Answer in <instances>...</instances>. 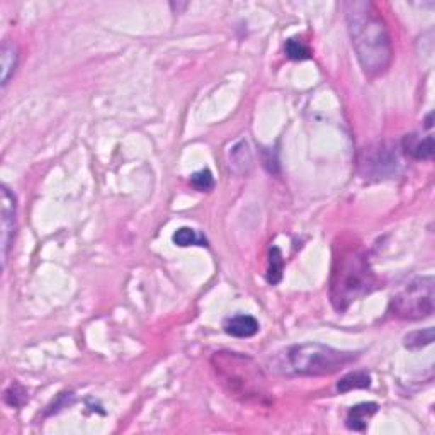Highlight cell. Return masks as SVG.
Returning <instances> with one entry per match:
<instances>
[{
    "label": "cell",
    "instance_id": "obj_1",
    "mask_svg": "<svg viewBox=\"0 0 435 435\" xmlns=\"http://www.w3.org/2000/svg\"><path fill=\"white\" fill-rule=\"evenodd\" d=\"M345 19L357 60L367 77H381L393 60L390 31L381 12L369 0L345 2Z\"/></svg>",
    "mask_w": 435,
    "mask_h": 435
},
{
    "label": "cell",
    "instance_id": "obj_2",
    "mask_svg": "<svg viewBox=\"0 0 435 435\" xmlns=\"http://www.w3.org/2000/svg\"><path fill=\"white\" fill-rule=\"evenodd\" d=\"M379 287L367 253L359 243L340 242L333 250L330 272V301L339 313L347 311L350 305L369 296Z\"/></svg>",
    "mask_w": 435,
    "mask_h": 435
},
{
    "label": "cell",
    "instance_id": "obj_3",
    "mask_svg": "<svg viewBox=\"0 0 435 435\" xmlns=\"http://www.w3.org/2000/svg\"><path fill=\"white\" fill-rule=\"evenodd\" d=\"M211 367L230 398L259 407L272 403L267 378L252 357L233 350H218L211 356Z\"/></svg>",
    "mask_w": 435,
    "mask_h": 435
},
{
    "label": "cell",
    "instance_id": "obj_4",
    "mask_svg": "<svg viewBox=\"0 0 435 435\" xmlns=\"http://www.w3.org/2000/svg\"><path fill=\"white\" fill-rule=\"evenodd\" d=\"M359 356L356 352L333 349L318 342L291 345L286 350V373L305 378H320L340 373L344 367L352 364Z\"/></svg>",
    "mask_w": 435,
    "mask_h": 435
},
{
    "label": "cell",
    "instance_id": "obj_5",
    "mask_svg": "<svg viewBox=\"0 0 435 435\" xmlns=\"http://www.w3.org/2000/svg\"><path fill=\"white\" fill-rule=\"evenodd\" d=\"M390 310L393 316L405 322L429 318L434 313V277L424 276L408 282L391 298Z\"/></svg>",
    "mask_w": 435,
    "mask_h": 435
},
{
    "label": "cell",
    "instance_id": "obj_6",
    "mask_svg": "<svg viewBox=\"0 0 435 435\" xmlns=\"http://www.w3.org/2000/svg\"><path fill=\"white\" fill-rule=\"evenodd\" d=\"M361 172L366 179H388L396 172L398 167V158L396 151L391 145L379 143L376 146H369L362 151L361 160Z\"/></svg>",
    "mask_w": 435,
    "mask_h": 435
},
{
    "label": "cell",
    "instance_id": "obj_7",
    "mask_svg": "<svg viewBox=\"0 0 435 435\" xmlns=\"http://www.w3.org/2000/svg\"><path fill=\"white\" fill-rule=\"evenodd\" d=\"M2 262L6 264L7 257H9V250L12 247L16 236V213H18V201H16L14 192L7 187L6 184L2 185Z\"/></svg>",
    "mask_w": 435,
    "mask_h": 435
},
{
    "label": "cell",
    "instance_id": "obj_8",
    "mask_svg": "<svg viewBox=\"0 0 435 435\" xmlns=\"http://www.w3.org/2000/svg\"><path fill=\"white\" fill-rule=\"evenodd\" d=\"M401 149L408 157L415 160H432L434 158V137H418V134H407L401 141Z\"/></svg>",
    "mask_w": 435,
    "mask_h": 435
},
{
    "label": "cell",
    "instance_id": "obj_9",
    "mask_svg": "<svg viewBox=\"0 0 435 435\" xmlns=\"http://www.w3.org/2000/svg\"><path fill=\"white\" fill-rule=\"evenodd\" d=\"M223 327H225L228 335L236 337V339H250L259 333L260 325L250 315H236L228 318Z\"/></svg>",
    "mask_w": 435,
    "mask_h": 435
},
{
    "label": "cell",
    "instance_id": "obj_10",
    "mask_svg": "<svg viewBox=\"0 0 435 435\" xmlns=\"http://www.w3.org/2000/svg\"><path fill=\"white\" fill-rule=\"evenodd\" d=\"M376 413H378V405L376 403H359L349 410L345 424H347L350 430L364 432L367 429V424H369V420Z\"/></svg>",
    "mask_w": 435,
    "mask_h": 435
},
{
    "label": "cell",
    "instance_id": "obj_11",
    "mask_svg": "<svg viewBox=\"0 0 435 435\" xmlns=\"http://www.w3.org/2000/svg\"><path fill=\"white\" fill-rule=\"evenodd\" d=\"M0 63H2V87L9 83L12 75L16 74L19 63V50L18 46L11 41L2 43V54H0Z\"/></svg>",
    "mask_w": 435,
    "mask_h": 435
},
{
    "label": "cell",
    "instance_id": "obj_12",
    "mask_svg": "<svg viewBox=\"0 0 435 435\" xmlns=\"http://www.w3.org/2000/svg\"><path fill=\"white\" fill-rule=\"evenodd\" d=\"M371 386V376L364 371H357V373H350L340 379L337 384V390L340 393H349L352 390H366Z\"/></svg>",
    "mask_w": 435,
    "mask_h": 435
},
{
    "label": "cell",
    "instance_id": "obj_13",
    "mask_svg": "<svg viewBox=\"0 0 435 435\" xmlns=\"http://www.w3.org/2000/svg\"><path fill=\"white\" fill-rule=\"evenodd\" d=\"M230 166L235 168L236 172H248V168L252 166V155H250V149H248V145L245 141L238 143V145L233 146V150L230 151Z\"/></svg>",
    "mask_w": 435,
    "mask_h": 435
},
{
    "label": "cell",
    "instance_id": "obj_14",
    "mask_svg": "<svg viewBox=\"0 0 435 435\" xmlns=\"http://www.w3.org/2000/svg\"><path fill=\"white\" fill-rule=\"evenodd\" d=\"M172 240H174V243L177 247H192V245H197V247H206V238L202 235L197 233L196 230H192V228H179V230L175 231L174 236H172Z\"/></svg>",
    "mask_w": 435,
    "mask_h": 435
},
{
    "label": "cell",
    "instance_id": "obj_15",
    "mask_svg": "<svg viewBox=\"0 0 435 435\" xmlns=\"http://www.w3.org/2000/svg\"><path fill=\"white\" fill-rule=\"evenodd\" d=\"M282 269H284V259L277 247H270L269 250V265H267V281L269 284H277L282 279Z\"/></svg>",
    "mask_w": 435,
    "mask_h": 435
},
{
    "label": "cell",
    "instance_id": "obj_16",
    "mask_svg": "<svg viewBox=\"0 0 435 435\" xmlns=\"http://www.w3.org/2000/svg\"><path fill=\"white\" fill-rule=\"evenodd\" d=\"M434 342V328H425V330H417L408 333L405 337V347L408 350H418L425 345H430Z\"/></svg>",
    "mask_w": 435,
    "mask_h": 435
},
{
    "label": "cell",
    "instance_id": "obj_17",
    "mask_svg": "<svg viewBox=\"0 0 435 435\" xmlns=\"http://www.w3.org/2000/svg\"><path fill=\"white\" fill-rule=\"evenodd\" d=\"M284 50H286L287 58H291V60L303 62V60H310L311 58V50L308 48L301 40H296V37L287 40Z\"/></svg>",
    "mask_w": 435,
    "mask_h": 435
},
{
    "label": "cell",
    "instance_id": "obj_18",
    "mask_svg": "<svg viewBox=\"0 0 435 435\" xmlns=\"http://www.w3.org/2000/svg\"><path fill=\"white\" fill-rule=\"evenodd\" d=\"M191 184L196 191L199 192H209L214 187V177L211 174L208 168H202V170L196 172L191 175Z\"/></svg>",
    "mask_w": 435,
    "mask_h": 435
},
{
    "label": "cell",
    "instance_id": "obj_19",
    "mask_svg": "<svg viewBox=\"0 0 435 435\" xmlns=\"http://www.w3.org/2000/svg\"><path fill=\"white\" fill-rule=\"evenodd\" d=\"M26 400H28V393L18 383L12 384L9 390L6 391V403L11 405V407H14V408L23 407V405L26 403Z\"/></svg>",
    "mask_w": 435,
    "mask_h": 435
},
{
    "label": "cell",
    "instance_id": "obj_20",
    "mask_svg": "<svg viewBox=\"0 0 435 435\" xmlns=\"http://www.w3.org/2000/svg\"><path fill=\"white\" fill-rule=\"evenodd\" d=\"M425 128H427V129L432 128V114H429V116H427V120H425Z\"/></svg>",
    "mask_w": 435,
    "mask_h": 435
}]
</instances>
